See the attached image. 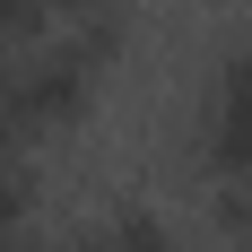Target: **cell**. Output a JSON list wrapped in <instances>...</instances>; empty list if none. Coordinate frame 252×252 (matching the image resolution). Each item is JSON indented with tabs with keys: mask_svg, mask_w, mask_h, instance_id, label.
<instances>
[{
	"mask_svg": "<svg viewBox=\"0 0 252 252\" xmlns=\"http://www.w3.org/2000/svg\"><path fill=\"white\" fill-rule=\"evenodd\" d=\"M0 104H9V130H18V139H35V130H70V122H87V104H96V70L70 61V52H52V44H35V52L9 61Z\"/></svg>",
	"mask_w": 252,
	"mask_h": 252,
	"instance_id": "obj_1",
	"label": "cell"
},
{
	"mask_svg": "<svg viewBox=\"0 0 252 252\" xmlns=\"http://www.w3.org/2000/svg\"><path fill=\"white\" fill-rule=\"evenodd\" d=\"M26 218H35V174L9 157V165H0V252L26 244Z\"/></svg>",
	"mask_w": 252,
	"mask_h": 252,
	"instance_id": "obj_2",
	"label": "cell"
},
{
	"mask_svg": "<svg viewBox=\"0 0 252 252\" xmlns=\"http://www.w3.org/2000/svg\"><path fill=\"white\" fill-rule=\"evenodd\" d=\"M96 244H104V252H183L174 226H157L148 209H130V218H113V226H96Z\"/></svg>",
	"mask_w": 252,
	"mask_h": 252,
	"instance_id": "obj_3",
	"label": "cell"
},
{
	"mask_svg": "<svg viewBox=\"0 0 252 252\" xmlns=\"http://www.w3.org/2000/svg\"><path fill=\"white\" fill-rule=\"evenodd\" d=\"M209 226L252 244V183H209Z\"/></svg>",
	"mask_w": 252,
	"mask_h": 252,
	"instance_id": "obj_4",
	"label": "cell"
},
{
	"mask_svg": "<svg viewBox=\"0 0 252 252\" xmlns=\"http://www.w3.org/2000/svg\"><path fill=\"white\" fill-rule=\"evenodd\" d=\"M209 104H226V113H252V44L235 52L226 70H218V87H209Z\"/></svg>",
	"mask_w": 252,
	"mask_h": 252,
	"instance_id": "obj_5",
	"label": "cell"
},
{
	"mask_svg": "<svg viewBox=\"0 0 252 252\" xmlns=\"http://www.w3.org/2000/svg\"><path fill=\"white\" fill-rule=\"evenodd\" d=\"M18 157V130H9V104H0V165Z\"/></svg>",
	"mask_w": 252,
	"mask_h": 252,
	"instance_id": "obj_6",
	"label": "cell"
},
{
	"mask_svg": "<svg viewBox=\"0 0 252 252\" xmlns=\"http://www.w3.org/2000/svg\"><path fill=\"white\" fill-rule=\"evenodd\" d=\"M244 252H252V244H244Z\"/></svg>",
	"mask_w": 252,
	"mask_h": 252,
	"instance_id": "obj_7",
	"label": "cell"
}]
</instances>
